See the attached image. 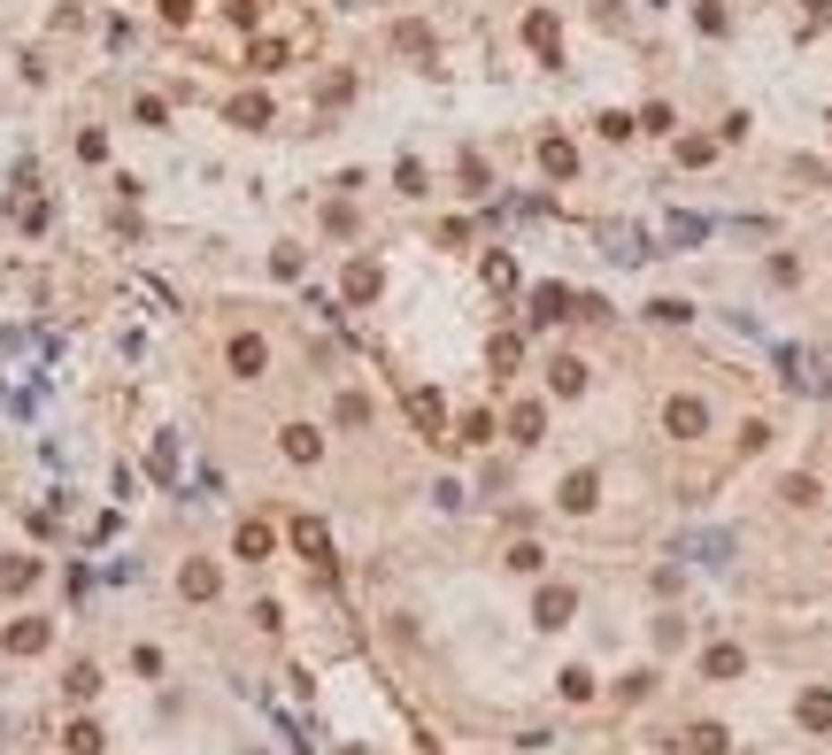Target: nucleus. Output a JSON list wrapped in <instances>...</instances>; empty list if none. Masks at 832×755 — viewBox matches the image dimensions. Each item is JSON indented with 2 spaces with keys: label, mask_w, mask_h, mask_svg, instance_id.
<instances>
[{
  "label": "nucleus",
  "mask_w": 832,
  "mask_h": 755,
  "mask_svg": "<svg viewBox=\"0 0 832 755\" xmlns=\"http://www.w3.org/2000/svg\"><path fill=\"white\" fill-rule=\"evenodd\" d=\"M293 547H301L309 562H331V532H324L316 517H293Z\"/></svg>",
  "instance_id": "nucleus-1"
},
{
  "label": "nucleus",
  "mask_w": 832,
  "mask_h": 755,
  "mask_svg": "<svg viewBox=\"0 0 832 755\" xmlns=\"http://www.w3.org/2000/svg\"><path fill=\"white\" fill-rule=\"evenodd\" d=\"M262 363H270V347H262L254 331H239V339H232V370H239V378H262Z\"/></svg>",
  "instance_id": "nucleus-2"
},
{
  "label": "nucleus",
  "mask_w": 832,
  "mask_h": 755,
  "mask_svg": "<svg viewBox=\"0 0 832 755\" xmlns=\"http://www.w3.org/2000/svg\"><path fill=\"white\" fill-rule=\"evenodd\" d=\"M270 547H278V532H270V524H239V555H247V562H262Z\"/></svg>",
  "instance_id": "nucleus-3"
},
{
  "label": "nucleus",
  "mask_w": 832,
  "mask_h": 755,
  "mask_svg": "<svg viewBox=\"0 0 832 755\" xmlns=\"http://www.w3.org/2000/svg\"><path fill=\"white\" fill-rule=\"evenodd\" d=\"M701 425H709V408H701V401H671V432H678V440H694Z\"/></svg>",
  "instance_id": "nucleus-4"
},
{
  "label": "nucleus",
  "mask_w": 832,
  "mask_h": 755,
  "mask_svg": "<svg viewBox=\"0 0 832 755\" xmlns=\"http://www.w3.org/2000/svg\"><path fill=\"white\" fill-rule=\"evenodd\" d=\"M540 162H547L555 177H570V170H579V155H570V139H540Z\"/></svg>",
  "instance_id": "nucleus-5"
},
{
  "label": "nucleus",
  "mask_w": 832,
  "mask_h": 755,
  "mask_svg": "<svg viewBox=\"0 0 832 755\" xmlns=\"http://www.w3.org/2000/svg\"><path fill=\"white\" fill-rule=\"evenodd\" d=\"M31 648H47V624H8V656H31Z\"/></svg>",
  "instance_id": "nucleus-6"
},
{
  "label": "nucleus",
  "mask_w": 832,
  "mask_h": 755,
  "mask_svg": "<svg viewBox=\"0 0 832 755\" xmlns=\"http://www.w3.org/2000/svg\"><path fill=\"white\" fill-rule=\"evenodd\" d=\"M185 594H193V601L216 594V562H185Z\"/></svg>",
  "instance_id": "nucleus-7"
},
{
  "label": "nucleus",
  "mask_w": 832,
  "mask_h": 755,
  "mask_svg": "<svg viewBox=\"0 0 832 755\" xmlns=\"http://www.w3.org/2000/svg\"><path fill=\"white\" fill-rule=\"evenodd\" d=\"M232 124H247V132H262V124H270V100H232Z\"/></svg>",
  "instance_id": "nucleus-8"
},
{
  "label": "nucleus",
  "mask_w": 832,
  "mask_h": 755,
  "mask_svg": "<svg viewBox=\"0 0 832 755\" xmlns=\"http://www.w3.org/2000/svg\"><path fill=\"white\" fill-rule=\"evenodd\" d=\"M540 432H547V408L524 401V408H517V440H540Z\"/></svg>",
  "instance_id": "nucleus-9"
},
{
  "label": "nucleus",
  "mask_w": 832,
  "mask_h": 755,
  "mask_svg": "<svg viewBox=\"0 0 832 755\" xmlns=\"http://www.w3.org/2000/svg\"><path fill=\"white\" fill-rule=\"evenodd\" d=\"M286 455H293V463H316V432L293 425V432H286Z\"/></svg>",
  "instance_id": "nucleus-10"
},
{
  "label": "nucleus",
  "mask_w": 832,
  "mask_h": 755,
  "mask_svg": "<svg viewBox=\"0 0 832 755\" xmlns=\"http://www.w3.org/2000/svg\"><path fill=\"white\" fill-rule=\"evenodd\" d=\"M594 493H601V485H594V478H586V470H579V478L562 485V509H594Z\"/></svg>",
  "instance_id": "nucleus-11"
},
{
  "label": "nucleus",
  "mask_w": 832,
  "mask_h": 755,
  "mask_svg": "<svg viewBox=\"0 0 832 755\" xmlns=\"http://www.w3.org/2000/svg\"><path fill=\"white\" fill-rule=\"evenodd\" d=\"M347 293H355V301H370V293H378V262H355V270H347Z\"/></svg>",
  "instance_id": "nucleus-12"
},
{
  "label": "nucleus",
  "mask_w": 832,
  "mask_h": 755,
  "mask_svg": "<svg viewBox=\"0 0 832 755\" xmlns=\"http://www.w3.org/2000/svg\"><path fill=\"white\" fill-rule=\"evenodd\" d=\"M70 755H100V725H70Z\"/></svg>",
  "instance_id": "nucleus-13"
},
{
  "label": "nucleus",
  "mask_w": 832,
  "mask_h": 755,
  "mask_svg": "<svg viewBox=\"0 0 832 755\" xmlns=\"http://www.w3.org/2000/svg\"><path fill=\"white\" fill-rule=\"evenodd\" d=\"M586 386V363H555V393H579Z\"/></svg>",
  "instance_id": "nucleus-14"
}]
</instances>
